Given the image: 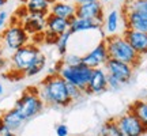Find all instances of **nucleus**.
Listing matches in <instances>:
<instances>
[{
	"mask_svg": "<svg viewBox=\"0 0 147 136\" xmlns=\"http://www.w3.org/2000/svg\"><path fill=\"white\" fill-rule=\"evenodd\" d=\"M128 112H131L132 114L135 116L138 120L143 124V127L147 129V101H144V100L134 101L129 105Z\"/></svg>",
	"mask_w": 147,
	"mask_h": 136,
	"instance_id": "nucleus-21",
	"label": "nucleus"
},
{
	"mask_svg": "<svg viewBox=\"0 0 147 136\" xmlns=\"http://www.w3.org/2000/svg\"><path fill=\"white\" fill-rule=\"evenodd\" d=\"M8 131H10V129L4 125V123H3V121H1V118H0V136L4 135V133H7Z\"/></svg>",
	"mask_w": 147,
	"mask_h": 136,
	"instance_id": "nucleus-32",
	"label": "nucleus"
},
{
	"mask_svg": "<svg viewBox=\"0 0 147 136\" xmlns=\"http://www.w3.org/2000/svg\"><path fill=\"white\" fill-rule=\"evenodd\" d=\"M32 41V37L25 30L22 23L16 18H12L4 30L0 34V44L7 52H15L19 48L27 45Z\"/></svg>",
	"mask_w": 147,
	"mask_h": 136,
	"instance_id": "nucleus-3",
	"label": "nucleus"
},
{
	"mask_svg": "<svg viewBox=\"0 0 147 136\" xmlns=\"http://www.w3.org/2000/svg\"><path fill=\"white\" fill-rule=\"evenodd\" d=\"M91 68L86 67L84 64H79V65H64L61 69L59 71V75L67 82L74 86L79 87L80 90H86L87 83L91 76Z\"/></svg>",
	"mask_w": 147,
	"mask_h": 136,
	"instance_id": "nucleus-6",
	"label": "nucleus"
},
{
	"mask_svg": "<svg viewBox=\"0 0 147 136\" xmlns=\"http://www.w3.org/2000/svg\"><path fill=\"white\" fill-rule=\"evenodd\" d=\"M55 131H56V135L57 136H68V133H69L68 127L65 125V124H57L56 128H55Z\"/></svg>",
	"mask_w": 147,
	"mask_h": 136,
	"instance_id": "nucleus-31",
	"label": "nucleus"
},
{
	"mask_svg": "<svg viewBox=\"0 0 147 136\" xmlns=\"http://www.w3.org/2000/svg\"><path fill=\"white\" fill-rule=\"evenodd\" d=\"M89 136H94V135H89Z\"/></svg>",
	"mask_w": 147,
	"mask_h": 136,
	"instance_id": "nucleus-40",
	"label": "nucleus"
},
{
	"mask_svg": "<svg viewBox=\"0 0 147 136\" xmlns=\"http://www.w3.org/2000/svg\"><path fill=\"white\" fill-rule=\"evenodd\" d=\"M0 118H1V121L4 123V125L7 127L11 132H18L22 127H23V124L26 123L25 118L22 117L21 113H19L15 108L4 112L3 114L0 116Z\"/></svg>",
	"mask_w": 147,
	"mask_h": 136,
	"instance_id": "nucleus-17",
	"label": "nucleus"
},
{
	"mask_svg": "<svg viewBox=\"0 0 147 136\" xmlns=\"http://www.w3.org/2000/svg\"><path fill=\"white\" fill-rule=\"evenodd\" d=\"M104 68L108 75L117 78L124 86L131 82V79L134 78V71H135V68L132 65L120 61V60H115V59H108Z\"/></svg>",
	"mask_w": 147,
	"mask_h": 136,
	"instance_id": "nucleus-7",
	"label": "nucleus"
},
{
	"mask_svg": "<svg viewBox=\"0 0 147 136\" xmlns=\"http://www.w3.org/2000/svg\"><path fill=\"white\" fill-rule=\"evenodd\" d=\"M108 52H106L105 41L102 40L101 42H98L89 53H86L84 56H82V64H84L86 67L91 68H102L105 65V63L108 61Z\"/></svg>",
	"mask_w": 147,
	"mask_h": 136,
	"instance_id": "nucleus-9",
	"label": "nucleus"
},
{
	"mask_svg": "<svg viewBox=\"0 0 147 136\" xmlns=\"http://www.w3.org/2000/svg\"><path fill=\"white\" fill-rule=\"evenodd\" d=\"M121 10L139 11V12L147 14V0H129V1L124 3Z\"/></svg>",
	"mask_w": 147,
	"mask_h": 136,
	"instance_id": "nucleus-25",
	"label": "nucleus"
},
{
	"mask_svg": "<svg viewBox=\"0 0 147 136\" xmlns=\"http://www.w3.org/2000/svg\"><path fill=\"white\" fill-rule=\"evenodd\" d=\"M53 1L56 0H29L25 3V7L29 14H40V15L47 16Z\"/></svg>",
	"mask_w": 147,
	"mask_h": 136,
	"instance_id": "nucleus-19",
	"label": "nucleus"
},
{
	"mask_svg": "<svg viewBox=\"0 0 147 136\" xmlns=\"http://www.w3.org/2000/svg\"><path fill=\"white\" fill-rule=\"evenodd\" d=\"M121 16H123L124 29L147 33V14H143L139 11L121 10Z\"/></svg>",
	"mask_w": 147,
	"mask_h": 136,
	"instance_id": "nucleus-11",
	"label": "nucleus"
},
{
	"mask_svg": "<svg viewBox=\"0 0 147 136\" xmlns=\"http://www.w3.org/2000/svg\"><path fill=\"white\" fill-rule=\"evenodd\" d=\"M63 64L64 65H79V64H82V56H78V55H65L63 57Z\"/></svg>",
	"mask_w": 147,
	"mask_h": 136,
	"instance_id": "nucleus-27",
	"label": "nucleus"
},
{
	"mask_svg": "<svg viewBox=\"0 0 147 136\" xmlns=\"http://www.w3.org/2000/svg\"><path fill=\"white\" fill-rule=\"evenodd\" d=\"M5 50L4 48H3V45L0 44V69H4L5 67H7V64H10V57H7L5 56Z\"/></svg>",
	"mask_w": 147,
	"mask_h": 136,
	"instance_id": "nucleus-29",
	"label": "nucleus"
},
{
	"mask_svg": "<svg viewBox=\"0 0 147 136\" xmlns=\"http://www.w3.org/2000/svg\"><path fill=\"white\" fill-rule=\"evenodd\" d=\"M49 14L71 21L76 16V4L72 1H68V0H56L51 5Z\"/></svg>",
	"mask_w": 147,
	"mask_h": 136,
	"instance_id": "nucleus-15",
	"label": "nucleus"
},
{
	"mask_svg": "<svg viewBox=\"0 0 147 136\" xmlns=\"http://www.w3.org/2000/svg\"><path fill=\"white\" fill-rule=\"evenodd\" d=\"M106 46V52L109 59H115V60H120L124 63L129 64L134 68H136L140 61H142V56L138 55L134 48L127 42V40L123 37V34H112V36H106L104 38Z\"/></svg>",
	"mask_w": 147,
	"mask_h": 136,
	"instance_id": "nucleus-2",
	"label": "nucleus"
},
{
	"mask_svg": "<svg viewBox=\"0 0 147 136\" xmlns=\"http://www.w3.org/2000/svg\"><path fill=\"white\" fill-rule=\"evenodd\" d=\"M47 67V57L45 55L40 53L38 56L36 57V60L32 63V65L26 69L25 72V76L26 78H33V76H37L38 73H41L44 71V68Z\"/></svg>",
	"mask_w": 147,
	"mask_h": 136,
	"instance_id": "nucleus-22",
	"label": "nucleus"
},
{
	"mask_svg": "<svg viewBox=\"0 0 147 136\" xmlns=\"http://www.w3.org/2000/svg\"><path fill=\"white\" fill-rule=\"evenodd\" d=\"M120 18H121V14L117 10H110L106 14L105 19H104V27L102 29H105L108 36L117 34L119 26H120Z\"/></svg>",
	"mask_w": 147,
	"mask_h": 136,
	"instance_id": "nucleus-20",
	"label": "nucleus"
},
{
	"mask_svg": "<svg viewBox=\"0 0 147 136\" xmlns=\"http://www.w3.org/2000/svg\"><path fill=\"white\" fill-rule=\"evenodd\" d=\"M120 1H123V3H127V1H129V0H120Z\"/></svg>",
	"mask_w": 147,
	"mask_h": 136,
	"instance_id": "nucleus-39",
	"label": "nucleus"
},
{
	"mask_svg": "<svg viewBox=\"0 0 147 136\" xmlns=\"http://www.w3.org/2000/svg\"><path fill=\"white\" fill-rule=\"evenodd\" d=\"M116 121L124 136H144L147 133V129L131 112H125L124 114L119 116Z\"/></svg>",
	"mask_w": 147,
	"mask_h": 136,
	"instance_id": "nucleus-8",
	"label": "nucleus"
},
{
	"mask_svg": "<svg viewBox=\"0 0 147 136\" xmlns=\"http://www.w3.org/2000/svg\"><path fill=\"white\" fill-rule=\"evenodd\" d=\"M14 108L21 113L25 121L37 117L45 108V104L38 93V87H27L21 94V97L16 100Z\"/></svg>",
	"mask_w": 147,
	"mask_h": 136,
	"instance_id": "nucleus-4",
	"label": "nucleus"
},
{
	"mask_svg": "<svg viewBox=\"0 0 147 136\" xmlns=\"http://www.w3.org/2000/svg\"><path fill=\"white\" fill-rule=\"evenodd\" d=\"M7 1H8V0H0V8H3V7L7 4Z\"/></svg>",
	"mask_w": 147,
	"mask_h": 136,
	"instance_id": "nucleus-35",
	"label": "nucleus"
},
{
	"mask_svg": "<svg viewBox=\"0 0 147 136\" xmlns=\"http://www.w3.org/2000/svg\"><path fill=\"white\" fill-rule=\"evenodd\" d=\"M1 136H18V135H16V132H11V131H8L7 133H4V135H1Z\"/></svg>",
	"mask_w": 147,
	"mask_h": 136,
	"instance_id": "nucleus-34",
	"label": "nucleus"
},
{
	"mask_svg": "<svg viewBox=\"0 0 147 136\" xmlns=\"http://www.w3.org/2000/svg\"><path fill=\"white\" fill-rule=\"evenodd\" d=\"M124 84L121 83L120 80L112 75H108V90H113V91H119L123 89Z\"/></svg>",
	"mask_w": 147,
	"mask_h": 136,
	"instance_id": "nucleus-28",
	"label": "nucleus"
},
{
	"mask_svg": "<svg viewBox=\"0 0 147 136\" xmlns=\"http://www.w3.org/2000/svg\"><path fill=\"white\" fill-rule=\"evenodd\" d=\"M47 32L52 33L55 36L60 37L61 34H64L65 32L69 30V21L63 19V18H59L55 16L52 14H48L47 15Z\"/></svg>",
	"mask_w": 147,
	"mask_h": 136,
	"instance_id": "nucleus-18",
	"label": "nucleus"
},
{
	"mask_svg": "<svg viewBox=\"0 0 147 136\" xmlns=\"http://www.w3.org/2000/svg\"><path fill=\"white\" fill-rule=\"evenodd\" d=\"M22 3H23V4H25V3H26V1H29V0H21Z\"/></svg>",
	"mask_w": 147,
	"mask_h": 136,
	"instance_id": "nucleus-38",
	"label": "nucleus"
},
{
	"mask_svg": "<svg viewBox=\"0 0 147 136\" xmlns=\"http://www.w3.org/2000/svg\"><path fill=\"white\" fill-rule=\"evenodd\" d=\"M123 37L134 48V50L138 55H140V56L147 55V33L136 32V30H131V29H124Z\"/></svg>",
	"mask_w": 147,
	"mask_h": 136,
	"instance_id": "nucleus-13",
	"label": "nucleus"
},
{
	"mask_svg": "<svg viewBox=\"0 0 147 136\" xmlns=\"http://www.w3.org/2000/svg\"><path fill=\"white\" fill-rule=\"evenodd\" d=\"M110 1H112V0H101L102 4H106V3H110Z\"/></svg>",
	"mask_w": 147,
	"mask_h": 136,
	"instance_id": "nucleus-37",
	"label": "nucleus"
},
{
	"mask_svg": "<svg viewBox=\"0 0 147 136\" xmlns=\"http://www.w3.org/2000/svg\"><path fill=\"white\" fill-rule=\"evenodd\" d=\"M76 16L104 23V19H105L104 4L101 3V0H94V1H89V3H84V4L76 5Z\"/></svg>",
	"mask_w": 147,
	"mask_h": 136,
	"instance_id": "nucleus-10",
	"label": "nucleus"
},
{
	"mask_svg": "<svg viewBox=\"0 0 147 136\" xmlns=\"http://www.w3.org/2000/svg\"><path fill=\"white\" fill-rule=\"evenodd\" d=\"M71 37H72V33L68 30V32H65L64 34H61V36L57 38L56 48H57V53L61 56V57H64V56L67 55V50H68V42H69V40H71Z\"/></svg>",
	"mask_w": 147,
	"mask_h": 136,
	"instance_id": "nucleus-24",
	"label": "nucleus"
},
{
	"mask_svg": "<svg viewBox=\"0 0 147 136\" xmlns=\"http://www.w3.org/2000/svg\"><path fill=\"white\" fill-rule=\"evenodd\" d=\"M8 25V12L7 11H0V32H3Z\"/></svg>",
	"mask_w": 147,
	"mask_h": 136,
	"instance_id": "nucleus-30",
	"label": "nucleus"
},
{
	"mask_svg": "<svg viewBox=\"0 0 147 136\" xmlns=\"http://www.w3.org/2000/svg\"><path fill=\"white\" fill-rule=\"evenodd\" d=\"M38 93L44 104L53 108H67L72 104L67 90V82L59 73H49L42 79Z\"/></svg>",
	"mask_w": 147,
	"mask_h": 136,
	"instance_id": "nucleus-1",
	"label": "nucleus"
},
{
	"mask_svg": "<svg viewBox=\"0 0 147 136\" xmlns=\"http://www.w3.org/2000/svg\"><path fill=\"white\" fill-rule=\"evenodd\" d=\"M100 136H124L116 118H109L100 128Z\"/></svg>",
	"mask_w": 147,
	"mask_h": 136,
	"instance_id": "nucleus-23",
	"label": "nucleus"
},
{
	"mask_svg": "<svg viewBox=\"0 0 147 136\" xmlns=\"http://www.w3.org/2000/svg\"><path fill=\"white\" fill-rule=\"evenodd\" d=\"M21 23L30 37L36 34H42L47 29V16L40 14H27L21 21Z\"/></svg>",
	"mask_w": 147,
	"mask_h": 136,
	"instance_id": "nucleus-14",
	"label": "nucleus"
},
{
	"mask_svg": "<svg viewBox=\"0 0 147 136\" xmlns=\"http://www.w3.org/2000/svg\"><path fill=\"white\" fill-rule=\"evenodd\" d=\"M108 90V73L105 68H94L84 90V94H102Z\"/></svg>",
	"mask_w": 147,
	"mask_h": 136,
	"instance_id": "nucleus-12",
	"label": "nucleus"
},
{
	"mask_svg": "<svg viewBox=\"0 0 147 136\" xmlns=\"http://www.w3.org/2000/svg\"><path fill=\"white\" fill-rule=\"evenodd\" d=\"M104 23L91 19H84V18H78L75 16L74 19L69 21V32L72 34L82 32H89V30H102Z\"/></svg>",
	"mask_w": 147,
	"mask_h": 136,
	"instance_id": "nucleus-16",
	"label": "nucleus"
},
{
	"mask_svg": "<svg viewBox=\"0 0 147 136\" xmlns=\"http://www.w3.org/2000/svg\"><path fill=\"white\" fill-rule=\"evenodd\" d=\"M89 1H94V0H72V3H75L76 5L84 4V3H89Z\"/></svg>",
	"mask_w": 147,
	"mask_h": 136,
	"instance_id": "nucleus-33",
	"label": "nucleus"
},
{
	"mask_svg": "<svg viewBox=\"0 0 147 136\" xmlns=\"http://www.w3.org/2000/svg\"><path fill=\"white\" fill-rule=\"evenodd\" d=\"M41 53L38 45L29 42L27 45L19 48L18 50L12 52L10 55V69L12 73L18 75V78H23L26 69L32 63L36 60V57Z\"/></svg>",
	"mask_w": 147,
	"mask_h": 136,
	"instance_id": "nucleus-5",
	"label": "nucleus"
},
{
	"mask_svg": "<svg viewBox=\"0 0 147 136\" xmlns=\"http://www.w3.org/2000/svg\"><path fill=\"white\" fill-rule=\"evenodd\" d=\"M4 93V89H3V84H1V82H0V95Z\"/></svg>",
	"mask_w": 147,
	"mask_h": 136,
	"instance_id": "nucleus-36",
	"label": "nucleus"
},
{
	"mask_svg": "<svg viewBox=\"0 0 147 136\" xmlns=\"http://www.w3.org/2000/svg\"><path fill=\"white\" fill-rule=\"evenodd\" d=\"M67 90H68V95L72 102L79 101L84 94L83 90H80L79 87H76V86H74V84H71V83H67Z\"/></svg>",
	"mask_w": 147,
	"mask_h": 136,
	"instance_id": "nucleus-26",
	"label": "nucleus"
}]
</instances>
